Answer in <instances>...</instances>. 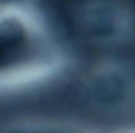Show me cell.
Here are the masks:
<instances>
[{"label":"cell","mask_w":135,"mask_h":133,"mask_svg":"<svg viewBox=\"0 0 135 133\" xmlns=\"http://www.w3.org/2000/svg\"><path fill=\"white\" fill-rule=\"evenodd\" d=\"M57 43L50 35V32L32 17L24 9L13 6V11L8 13L4 9L2 17V78L8 80L9 74L17 78L22 72H35L45 67L39 59H59ZM61 61V59H59Z\"/></svg>","instance_id":"obj_1"}]
</instances>
